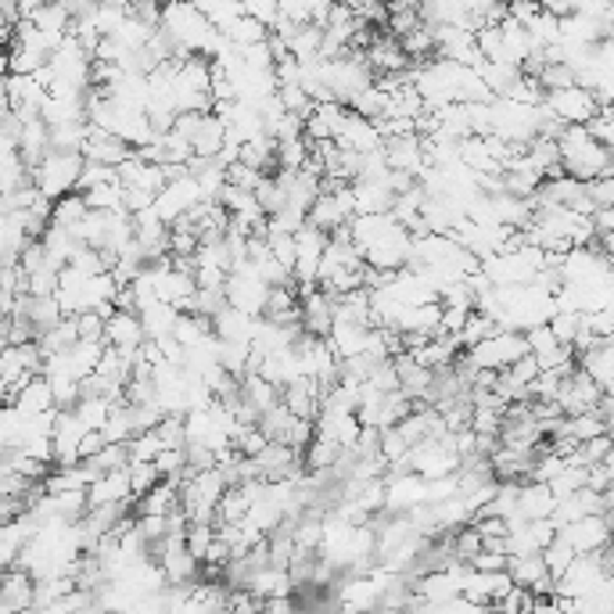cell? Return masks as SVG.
<instances>
[{
  "instance_id": "obj_10",
  "label": "cell",
  "mask_w": 614,
  "mask_h": 614,
  "mask_svg": "<svg viewBox=\"0 0 614 614\" xmlns=\"http://www.w3.org/2000/svg\"><path fill=\"white\" fill-rule=\"evenodd\" d=\"M11 409L19 417H43V414H51V409H55L51 382H47L43 374L29 377V382L11 396Z\"/></svg>"
},
{
  "instance_id": "obj_6",
  "label": "cell",
  "mask_w": 614,
  "mask_h": 614,
  "mask_svg": "<svg viewBox=\"0 0 614 614\" xmlns=\"http://www.w3.org/2000/svg\"><path fill=\"white\" fill-rule=\"evenodd\" d=\"M604 399V392L596 388L586 374H582L578 367H575V374L572 377H564L561 382V388H557V396H554V403H557V409L564 417H582V414H593V406Z\"/></svg>"
},
{
  "instance_id": "obj_14",
  "label": "cell",
  "mask_w": 614,
  "mask_h": 614,
  "mask_svg": "<svg viewBox=\"0 0 614 614\" xmlns=\"http://www.w3.org/2000/svg\"><path fill=\"white\" fill-rule=\"evenodd\" d=\"M554 507H557V499L546 485H539V482L517 485V517H522V522H549Z\"/></svg>"
},
{
  "instance_id": "obj_22",
  "label": "cell",
  "mask_w": 614,
  "mask_h": 614,
  "mask_svg": "<svg viewBox=\"0 0 614 614\" xmlns=\"http://www.w3.org/2000/svg\"><path fill=\"white\" fill-rule=\"evenodd\" d=\"M539 557H543V568H546V575L554 578V582H557V578H561L564 572H568V568H572V561H575V554H572V549L564 546L561 539H554V543H549V546L543 549Z\"/></svg>"
},
{
  "instance_id": "obj_20",
  "label": "cell",
  "mask_w": 614,
  "mask_h": 614,
  "mask_svg": "<svg viewBox=\"0 0 614 614\" xmlns=\"http://www.w3.org/2000/svg\"><path fill=\"white\" fill-rule=\"evenodd\" d=\"M172 341L180 345V349H198V345L205 338H212V324L209 320H201V317H177V324H172Z\"/></svg>"
},
{
  "instance_id": "obj_21",
  "label": "cell",
  "mask_w": 614,
  "mask_h": 614,
  "mask_svg": "<svg viewBox=\"0 0 614 614\" xmlns=\"http://www.w3.org/2000/svg\"><path fill=\"white\" fill-rule=\"evenodd\" d=\"M546 489L554 493V499H568V496L582 493V489H586V467H568V464H564V471L546 485Z\"/></svg>"
},
{
  "instance_id": "obj_13",
  "label": "cell",
  "mask_w": 614,
  "mask_h": 614,
  "mask_svg": "<svg viewBox=\"0 0 614 614\" xmlns=\"http://www.w3.org/2000/svg\"><path fill=\"white\" fill-rule=\"evenodd\" d=\"M112 503H133L130 496V475L122 471H108V475H98L87 489V511L90 507H112Z\"/></svg>"
},
{
  "instance_id": "obj_28",
  "label": "cell",
  "mask_w": 614,
  "mask_h": 614,
  "mask_svg": "<svg viewBox=\"0 0 614 614\" xmlns=\"http://www.w3.org/2000/svg\"><path fill=\"white\" fill-rule=\"evenodd\" d=\"M8 80V47H0V83Z\"/></svg>"
},
{
  "instance_id": "obj_4",
  "label": "cell",
  "mask_w": 614,
  "mask_h": 614,
  "mask_svg": "<svg viewBox=\"0 0 614 614\" xmlns=\"http://www.w3.org/2000/svg\"><path fill=\"white\" fill-rule=\"evenodd\" d=\"M546 116L549 119H557L561 126H586L601 108H596L593 101V93L590 90H582V87H568V90H554V93H546Z\"/></svg>"
},
{
  "instance_id": "obj_8",
  "label": "cell",
  "mask_w": 614,
  "mask_h": 614,
  "mask_svg": "<svg viewBox=\"0 0 614 614\" xmlns=\"http://www.w3.org/2000/svg\"><path fill=\"white\" fill-rule=\"evenodd\" d=\"M338 151H353V155H367V151H377L382 148V137H377L374 130V122L370 119H359L353 112H345L341 126H338V133L335 140H330Z\"/></svg>"
},
{
  "instance_id": "obj_24",
  "label": "cell",
  "mask_w": 614,
  "mask_h": 614,
  "mask_svg": "<svg viewBox=\"0 0 614 614\" xmlns=\"http://www.w3.org/2000/svg\"><path fill=\"white\" fill-rule=\"evenodd\" d=\"M126 475H130V496L140 499V496H148L155 485H159V471H155V464H130L126 467Z\"/></svg>"
},
{
  "instance_id": "obj_29",
  "label": "cell",
  "mask_w": 614,
  "mask_h": 614,
  "mask_svg": "<svg viewBox=\"0 0 614 614\" xmlns=\"http://www.w3.org/2000/svg\"><path fill=\"white\" fill-rule=\"evenodd\" d=\"M76 614H108V611H105V607H101L98 601H90V604H83V607L76 611Z\"/></svg>"
},
{
  "instance_id": "obj_11",
  "label": "cell",
  "mask_w": 614,
  "mask_h": 614,
  "mask_svg": "<svg viewBox=\"0 0 614 614\" xmlns=\"http://www.w3.org/2000/svg\"><path fill=\"white\" fill-rule=\"evenodd\" d=\"M105 345L116 353H137L140 345H145V330H140L137 313L116 309L112 317L105 320Z\"/></svg>"
},
{
  "instance_id": "obj_1",
  "label": "cell",
  "mask_w": 614,
  "mask_h": 614,
  "mask_svg": "<svg viewBox=\"0 0 614 614\" xmlns=\"http://www.w3.org/2000/svg\"><path fill=\"white\" fill-rule=\"evenodd\" d=\"M557 155H561V172L578 184H590L596 177H614L611 151L596 145L586 133V126H564L557 137Z\"/></svg>"
},
{
  "instance_id": "obj_18",
  "label": "cell",
  "mask_w": 614,
  "mask_h": 614,
  "mask_svg": "<svg viewBox=\"0 0 614 614\" xmlns=\"http://www.w3.org/2000/svg\"><path fill=\"white\" fill-rule=\"evenodd\" d=\"M87 216H90V209H87L83 195H66V198H58V201L51 205V224H47V227L66 230L69 238H72L76 227H80Z\"/></svg>"
},
{
  "instance_id": "obj_9",
  "label": "cell",
  "mask_w": 614,
  "mask_h": 614,
  "mask_svg": "<svg viewBox=\"0 0 614 614\" xmlns=\"http://www.w3.org/2000/svg\"><path fill=\"white\" fill-rule=\"evenodd\" d=\"M130 151L133 148H126L119 137L112 133H105L98 130V126H90L87 130V140H83V162H93V166H108V169H116L122 159H130Z\"/></svg>"
},
{
  "instance_id": "obj_17",
  "label": "cell",
  "mask_w": 614,
  "mask_h": 614,
  "mask_svg": "<svg viewBox=\"0 0 614 614\" xmlns=\"http://www.w3.org/2000/svg\"><path fill=\"white\" fill-rule=\"evenodd\" d=\"M177 317H180V313L172 306H166V303H148L145 309H137V320H140V330H145V341L169 338Z\"/></svg>"
},
{
  "instance_id": "obj_7",
  "label": "cell",
  "mask_w": 614,
  "mask_h": 614,
  "mask_svg": "<svg viewBox=\"0 0 614 614\" xmlns=\"http://www.w3.org/2000/svg\"><path fill=\"white\" fill-rule=\"evenodd\" d=\"M420 503H424V478L409 475V471L385 478V507H382V514L403 517L414 507H420Z\"/></svg>"
},
{
  "instance_id": "obj_19",
  "label": "cell",
  "mask_w": 614,
  "mask_h": 614,
  "mask_svg": "<svg viewBox=\"0 0 614 614\" xmlns=\"http://www.w3.org/2000/svg\"><path fill=\"white\" fill-rule=\"evenodd\" d=\"M241 403L251 406V409H256V414L263 417L266 409H274V406L280 403V392H277L270 382H263L259 374H245V377H241Z\"/></svg>"
},
{
  "instance_id": "obj_12",
  "label": "cell",
  "mask_w": 614,
  "mask_h": 614,
  "mask_svg": "<svg viewBox=\"0 0 614 614\" xmlns=\"http://www.w3.org/2000/svg\"><path fill=\"white\" fill-rule=\"evenodd\" d=\"M575 367L586 374L590 382L604 392V396H611V382H614V345H611V338L596 341L590 353H582L575 359Z\"/></svg>"
},
{
  "instance_id": "obj_25",
  "label": "cell",
  "mask_w": 614,
  "mask_h": 614,
  "mask_svg": "<svg viewBox=\"0 0 614 614\" xmlns=\"http://www.w3.org/2000/svg\"><path fill=\"white\" fill-rule=\"evenodd\" d=\"M586 133L596 140L601 148H607L611 151V145H614V122H611V108H601L590 122H586Z\"/></svg>"
},
{
  "instance_id": "obj_5",
  "label": "cell",
  "mask_w": 614,
  "mask_h": 614,
  "mask_svg": "<svg viewBox=\"0 0 614 614\" xmlns=\"http://www.w3.org/2000/svg\"><path fill=\"white\" fill-rule=\"evenodd\" d=\"M557 539L568 546L575 557L601 554L611 543V522L607 517H578V522L557 528Z\"/></svg>"
},
{
  "instance_id": "obj_23",
  "label": "cell",
  "mask_w": 614,
  "mask_h": 614,
  "mask_svg": "<svg viewBox=\"0 0 614 614\" xmlns=\"http://www.w3.org/2000/svg\"><path fill=\"white\" fill-rule=\"evenodd\" d=\"M546 327H549V335L557 338V345H568L572 349V341L578 338V330H582V313H554Z\"/></svg>"
},
{
  "instance_id": "obj_27",
  "label": "cell",
  "mask_w": 614,
  "mask_h": 614,
  "mask_svg": "<svg viewBox=\"0 0 614 614\" xmlns=\"http://www.w3.org/2000/svg\"><path fill=\"white\" fill-rule=\"evenodd\" d=\"M586 198L593 209H611L614 205V177H596L586 184Z\"/></svg>"
},
{
  "instance_id": "obj_2",
  "label": "cell",
  "mask_w": 614,
  "mask_h": 614,
  "mask_svg": "<svg viewBox=\"0 0 614 614\" xmlns=\"http://www.w3.org/2000/svg\"><path fill=\"white\" fill-rule=\"evenodd\" d=\"M83 172V155H58V151H47L40 166L29 172L33 177V187L47 198V201H58L66 195H76V180Z\"/></svg>"
},
{
  "instance_id": "obj_16",
  "label": "cell",
  "mask_w": 614,
  "mask_h": 614,
  "mask_svg": "<svg viewBox=\"0 0 614 614\" xmlns=\"http://www.w3.org/2000/svg\"><path fill=\"white\" fill-rule=\"evenodd\" d=\"M33 586L37 582L26 572L8 568L4 575H0V604H4L11 614H29L33 611Z\"/></svg>"
},
{
  "instance_id": "obj_3",
  "label": "cell",
  "mask_w": 614,
  "mask_h": 614,
  "mask_svg": "<svg viewBox=\"0 0 614 614\" xmlns=\"http://www.w3.org/2000/svg\"><path fill=\"white\" fill-rule=\"evenodd\" d=\"M522 356H528V345H525V335H517V330H496L493 338H485L482 345L464 353V359L475 370H496V374L514 367Z\"/></svg>"
},
{
  "instance_id": "obj_26",
  "label": "cell",
  "mask_w": 614,
  "mask_h": 614,
  "mask_svg": "<svg viewBox=\"0 0 614 614\" xmlns=\"http://www.w3.org/2000/svg\"><path fill=\"white\" fill-rule=\"evenodd\" d=\"M155 438L162 443V449H184V417H162Z\"/></svg>"
},
{
  "instance_id": "obj_15",
  "label": "cell",
  "mask_w": 614,
  "mask_h": 614,
  "mask_svg": "<svg viewBox=\"0 0 614 614\" xmlns=\"http://www.w3.org/2000/svg\"><path fill=\"white\" fill-rule=\"evenodd\" d=\"M212 324V338L219 341H238V345H251L256 338V327H259V317H245L238 309H219L216 317L209 320Z\"/></svg>"
}]
</instances>
